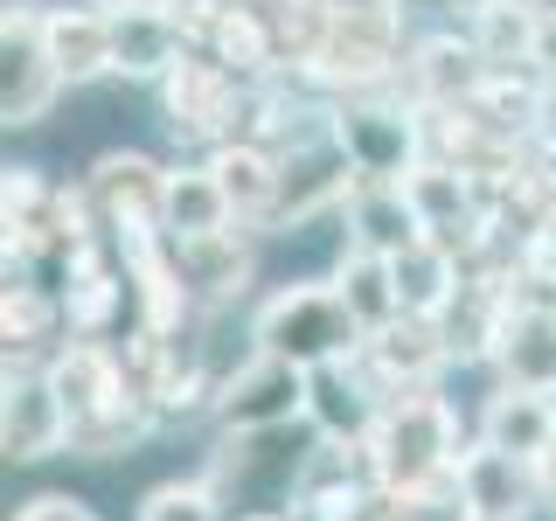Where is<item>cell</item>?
I'll return each instance as SVG.
<instances>
[{
  "mask_svg": "<svg viewBox=\"0 0 556 521\" xmlns=\"http://www.w3.org/2000/svg\"><path fill=\"white\" fill-rule=\"evenodd\" d=\"M251 347L292 361V369H306V376H320V369L355 361L362 347H369V334H362V320L334 292V278H292V285H278L271 300H257Z\"/></svg>",
  "mask_w": 556,
  "mask_h": 521,
  "instance_id": "6da1fadb",
  "label": "cell"
},
{
  "mask_svg": "<svg viewBox=\"0 0 556 521\" xmlns=\"http://www.w3.org/2000/svg\"><path fill=\"white\" fill-rule=\"evenodd\" d=\"M369 459L382 473V494H425V486L452 480L466 459V424L452 410V396H439V390L390 396L369 431Z\"/></svg>",
  "mask_w": 556,
  "mask_h": 521,
  "instance_id": "7a4b0ae2",
  "label": "cell"
},
{
  "mask_svg": "<svg viewBox=\"0 0 556 521\" xmlns=\"http://www.w3.org/2000/svg\"><path fill=\"white\" fill-rule=\"evenodd\" d=\"M334 139L355 167V181H396L404 188L417 167L431 161L425 112L410 98L369 91V98H334Z\"/></svg>",
  "mask_w": 556,
  "mask_h": 521,
  "instance_id": "3957f363",
  "label": "cell"
},
{
  "mask_svg": "<svg viewBox=\"0 0 556 521\" xmlns=\"http://www.w3.org/2000/svg\"><path fill=\"white\" fill-rule=\"evenodd\" d=\"M167 174L153 153H104V161L84 174V202H91V223L112 251L126 243H161L167 237Z\"/></svg>",
  "mask_w": 556,
  "mask_h": 521,
  "instance_id": "277c9868",
  "label": "cell"
},
{
  "mask_svg": "<svg viewBox=\"0 0 556 521\" xmlns=\"http://www.w3.org/2000/svg\"><path fill=\"white\" fill-rule=\"evenodd\" d=\"M243 98H251V84L237 69H223L208 49H188V63L161 84V112H167L174 139H195L208 153L243 132Z\"/></svg>",
  "mask_w": 556,
  "mask_h": 521,
  "instance_id": "5b68a950",
  "label": "cell"
},
{
  "mask_svg": "<svg viewBox=\"0 0 556 521\" xmlns=\"http://www.w3.org/2000/svg\"><path fill=\"white\" fill-rule=\"evenodd\" d=\"M306 404H313V376L251 347V361H237L223 396H216V431H230V439H271L292 417H306Z\"/></svg>",
  "mask_w": 556,
  "mask_h": 521,
  "instance_id": "8992f818",
  "label": "cell"
},
{
  "mask_svg": "<svg viewBox=\"0 0 556 521\" xmlns=\"http://www.w3.org/2000/svg\"><path fill=\"white\" fill-rule=\"evenodd\" d=\"M56 91H63V77L49 63L42 8L35 0H8V14H0V118H8V132L42 126Z\"/></svg>",
  "mask_w": 556,
  "mask_h": 521,
  "instance_id": "52a82bcc",
  "label": "cell"
},
{
  "mask_svg": "<svg viewBox=\"0 0 556 521\" xmlns=\"http://www.w3.org/2000/svg\"><path fill=\"white\" fill-rule=\"evenodd\" d=\"M63 445H70V410H63L49 369L8 361V390H0V452H8L14 466H35V459H49V452H63Z\"/></svg>",
  "mask_w": 556,
  "mask_h": 521,
  "instance_id": "ba28073f",
  "label": "cell"
},
{
  "mask_svg": "<svg viewBox=\"0 0 556 521\" xmlns=\"http://www.w3.org/2000/svg\"><path fill=\"white\" fill-rule=\"evenodd\" d=\"M486 56H480V42L473 35H425V42L404 56V91L417 112H473L480 91H486Z\"/></svg>",
  "mask_w": 556,
  "mask_h": 521,
  "instance_id": "9c48e42d",
  "label": "cell"
},
{
  "mask_svg": "<svg viewBox=\"0 0 556 521\" xmlns=\"http://www.w3.org/2000/svg\"><path fill=\"white\" fill-rule=\"evenodd\" d=\"M452 361V341H445V320H390L382 334H369L362 347V369L382 396H404V390H439V369Z\"/></svg>",
  "mask_w": 556,
  "mask_h": 521,
  "instance_id": "30bf717a",
  "label": "cell"
},
{
  "mask_svg": "<svg viewBox=\"0 0 556 521\" xmlns=\"http://www.w3.org/2000/svg\"><path fill=\"white\" fill-rule=\"evenodd\" d=\"M188 49H195V22L153 8V0L112 14V63H118V77H132V84H167L174 69L188 63Z\"/></svg>",
  "mask_w": 556,
  "mask_h": 521,
  "instance_id": "8fae6325",
  "label": "cell"
},
{
  "mask_svg": "<svg viewBox=\"0 0 556 521\" xmlns=\"http://www.w3.org/2000/svg\"><path fill=\"white\" fill-rule=\"evenodd\" d=\"M473 445L508 452V459H521V466L543 473V466L556 459V396L508 390V382H501V390L480 404V417H473Z\"/></svg>",
  "mask_w": 556,
  "mask_h": 521,
  "instance_id": "7c38bea8",
  "label": "cell"
},
{
  "mask_svg": "<svg viewBox=\"0 0 556 521\" xmlns=\"http://www.w3.org/2000/svg\"><path fill=\"white\" fill-rule=\"evenodd\" d=\"M167 257H174V271H181L188 300H195L202 313L243 300V292H251V278H257V237H251V230H223V237H195V243H167Z\"/></svg>",
  "mask_w": 556,
  "mask_h": 521,
  "instance_id": "4fadbf2b",
  "label": "cell"
},
{
  "mask_svg": "<svg viewBox=\"0 0 556 521\" xmlns=\"http://www.w3.org/2000/svg\"><path fill=\"white\" fill-rule=\"evenodd\" d=\"M486 361L501 369L508 390H535V396H556V306H501V327H494V347Z\"/></svg>",
  "mask_w": 556,
  "mask_h": 521,
  "instance_id": "5bb4252c",
  "label": "cell"
},
{
  "mask_svg": "<svg viewBox=\"0 0 556 521\" xmlns=\"http://www.w3.org/2000/svg\"><path fill=\"white\" fill-rule=\"evenodd\" d=\"M459 494L480 521H529L535 508H549V486L535 466L508 459V452H486V445H466L459 459Z\"/></svg>",
  "mask_w": 556,
  "mask_h": 521,
  "instance_id": "9a60e30c",
  "label": "cell"
},
{
  "mask_svg": "<svg viewBox=\"0 0 556 521\" xmlns=\"http://www.w3.org/2000/svg\"><path fill=\"white\" fill-rule=\"evenodd\" d=\"M390 396L369 382V369H362V355L355 361H341V369H320L313 376V404H306V424H313V439H334V445H369V431H376V417Z\"/></svg>",
  "mask_w": 556,
  "mask_h": 521,
  "instance_id": "2e32d148",
  "label": "cell"
},
{
  "mask_svg": "<svg viewBox=\"0 0 556 521\" xmlns=\"http://www.w3.org/2000/svg\"><path fill=\"white\" fill-rule=\"evenodd\" d=\"M348 251H369V257H404L425 243V223H417L410 195L396 181H355L348 195Z\"/></svg>",
  "mask_w": 556,
  "mask_h": 521,
  "instance_id": "e0dca14e",
  "label": "cell"
},
{
  "mask_svg": "<svg viewBox=\"0 0 556 521\" xmlns=\"http://www.w3.org/2000/svg\"><path fill=\"white\" fill-rule=\"evenodd\" d=\"M42 35H49V63H56V77L70 91H77V84H98V77H118L112 14H98V8H42Z\"/></svg>",
  "mask_w": 556,
  "mask_h": 521,
  "instance_id": "ac0fdd59",
  "label": "cell"
},
{
  "mask_svg": "<svg viewBox=\"0 0 556 521\" xmlns=\"http://www.w3.org/2000/svg\"><path fill=\"white\" fill-rule=\"evenodd\" d=\"M208 174H216V188H223V202H230L237 230L265 237V223H271V208H278V153L237 139V147L208 153Z\"/></svg>",
  "mask_w": 556,
  "mask_h": 521,
  "instance_id": "d6986e66",
  "label": "cell"
},
{
  "mask_svg": "<svg viewBox=\"0 0 556 521\" xmlns=\"http://www.w3.org/2000/svg\"><path fill=\"white\" fill-rule=\"evenodd\" d=\"M390 271H396V300H404L410 320H445L466 292V257L445 251V243H431V237L417 243V251L390 257Z\"/></svg>",
  "mask_w": 556,
  "mask_h": 521,
  "instance_id": "ffe728a7",
  "label": "cell"
},
{
  "mask_svg": "<svg viewBox=\"0 0 556 521\" xmlns=\"http://www.w3.org/2000/svg\"><path fill=\"white\" fill-rule=\"evenodd\" d=\"M223 230H237V216H230V202H223L208 161L174 167L167 174V243H195V237H223Z\"/></svg>",
  "mask_w": 556,
  "mask_h": 521,
  "instance_id": "44dd1931",
  "label": "cell"
},
{
  "mask_svg": "<svg viewBox=\"0 0 556 521\" xmlns=\"http://www.w3.org/2000/svg\"><path fill=\"white\" fill-rule=\"evenodd\" d=\"M334 292L348 300V313L362 320V334H382L390 320H404V300H396V271H390V257L341 251V265H334Z\"/></svg>",
  "mask_w": 556,
  "mask_h": 521,
  "instance_id": "7402d4cb",
  "label": "cell"
},
{
  "mask_svg": "<svg viewBox=\"0 0 556 521\" xmlns=\"http://www.w3.org/2000/svg\"><path fill=\"white\" fill-rule=\"evenodd\" d=\"M63 327V292L14 278L8 300H0V334H8V361H28L35 347H49V334Z\"/></svg>",
  "mask_w": 556,
  "mask_h": 521,
  "instance_id": "603a6c76",
  "label": "cell"
},
{
  "mask_svg": "<svg viewBox=\"0 0 556 521\" xmlns=\"http://www.w3.org/2000/svg\"><path fill=\"white\" fill-rule=\"evenodd\" d=\"M139 521H223V494L208 480H161L139 500Z\"/></svg>",
  "mask_w": 556,
  "mask_h": 521,
  "instance_id": "cb8c5ba5",
  "label": "cell"
},
{
  "mask_svg": "<svg viewBox=\"0 0 556 521\" xmlns=\"http://www.w3.org/2000/svg\"><path fill=\"white\" fill-rule=\"evenodd\" d=\"M14 521H98L91 508H84L77 494H35V500H22V514Z\"/></svg>",
  "mask_w": 556,
  "mask_h": 521,
  "instance_id": "d4e9b609",
  "label": "cell"
},
{
  "mask_svg": "<svg viewBox=\"0 0 556 521\" xmlns=\"http://www.w3.org/2000/svg\"><path fill=\"white\" fill-rule=\"evenodd\" d=\"M153 8H167V14H181V22H208V14L223 8V0H153Z\"/></svg>",
  "mask_w": 556,
  "mask_h": 521,
  "instance_id": "484cf974",
  "label": "cell"
},
{
  "mask_svg": "<svg viewBox=\"0 0 556 521\" xmlns=\"http://www.w3.org/2000/svg\"><path fill=\"white\" fill-rule=\"evenodd\" d=\"M77 8H98V14H126V8H147V0H77Z\"/></svg>",
  "mask_w": 556,
  "mask_h": 521,
  "instance_id": "4316f807",
  "label": "cell"
},
{
  "mask_svg": "<svg viewBox=\"0 0 556 521\" xmlns=\"http://www.w3.org/2000/svg\"><path fill=\"white\" fill-rule=\"evenodd\" d=\"M237 521H292L286 508H251V514H237Z\"/></svg>",
  "mask_w": 556,
  "mask_h": 521,
  "instance_id": "83f0119b",
  "label": "cell"
}]
</instances>
